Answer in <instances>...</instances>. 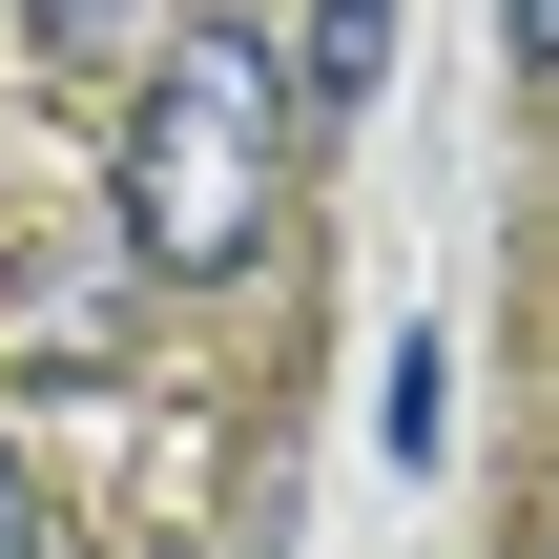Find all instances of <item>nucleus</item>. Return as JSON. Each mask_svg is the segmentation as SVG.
<instances>
[{"label":"nucleus","mask_w":559,"mask_h":559,"mask_svg":"<svg viewBox=\"0 0 559 559\" xmlns=\"http://www.w3.org/2000/svg\"><path fill=\"white\" fill-rule=\"evenodd\" d=\"M373 456H394V477L456 456V353H436V332H394V373H373Z\"/></svg>","instance_id":"f03ea898"},{"label":"nucleus","mask_w":559,"mask_h":559,"mask_svg":"<svg viewBox=\"0 0 559 559\" xmlns=\"http://www.w3.org/2000/svg\"><path fill=\"white\" fill-rule=\"evenodd\" d=\"M0 559H41V498H21V456H0Z\"/></svg>","instance_id":"423d86ee"},{"label":"nucleus","mask_w":559,"mask_h":559,"mask_svg":"<svg viewBox=\"0 0 559 559\" xmlns=\"http://www.w3.org/2000/svg\"><path fill=\"white\" fill-rule=\"evenodd\" d=\"M498 41H519V83H539V104H559V0H519Z\"/></svg>","instance_id":"39448f33"},{"label":"nucleus","mask_w":559,"mask_h":559,"mask_svg":"<svg viewBox=\"0 0 559 559\" xmlns=\"http://www.w3.org/2000/svg\"><path fill=\"white\" fill-rule=\"evenodd\" d=\"M21 41H62V62H104V41H145V0H21Z\"/></svg>","instance_id":"20e7f679"},{"label":"nucleus","mask_w":559,"mask_h":559,"mask_svg":"<svg viewBox=\"0 0 559 559\" xmlns=\"http://www.w3.org/2000/svg\"><path fill=\"white\" fill-rule=\"evenodd\" d=\"M290 83H311V104L353 124V104L394 83V0H311V21H290Z\"/></svg>","instance_id":"7ed1b4c3"},{"label":"nucleus","mask_w":559,"mask_h":559,"mask_svg":"<svg viewBox=\"0 0 559 559\" xmlns=\"http://www.w3.org/2000/svg\"><path fill=\"white\" fill-rule=\"evenodd\" d=\"M290 124H311V83H290L270 21H166L145 104H124V166H104L124 270L145 290H228L270 249V207H290Z\"/></svg>","instance_id":"f257e3e1"}]
</instances>
